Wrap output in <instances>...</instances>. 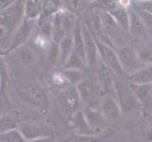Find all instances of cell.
Instances as JSON below:
<instances>
[{
	"label": "cell",
	"instance_id": "cell-1",
	"mask_svg": "<svg viewBox=\"0 0 152 142\" xmlns=\"http://www.w3.org/2000/svg\"><path fill=\"white\" fill-rule=\"evenodd\" d=\"M77 89L84 107L99 108V103L105 94L98 80L84 78L77 83Z\"/></svg>",
	"mask_w": 152,
	"mask_h": 142
},
{
	"label": "cell",
	"instance_id": "cell-2",
	"mask_svg": "<svg viewBox=\"0 0 152 142\" xmlns=\"http://www.w3.org/2000/svg\"><path fill=\"white\" fill-rule=\"evenodd\" d=\"M57 99L61 112L70 118L82 110V101L77 86L69 85L61 89Z\"/></svg>",
	"mask_w": 152,
	"mask_h": 142
},
{
	"label": "cell",
	"instance_id": "cell-3",
	"mask_svg": "<svg viewBox=\"0 0 152 142\" xmlns=\"http://www.w3.org/2000/svg\"><path fill=\"white\" fill-rule=\"evenodd\" d=\"M0 25L3 28L9 29L13 32L18 29L25 19V2L14 1L6 10H1Z\"/></svg>",
	"mask_w": 152,
	"mask_h": 142
},
{
	"label": "cell",
	"instance_id": "cell-4",
	"mask_svg": "<svg viewBox=\"0 0 152 142\" xmlns=\"http://www.w3.org/2000/svg\"><path fill=\"white\" fill-rule=\"evenodd\" d=\"M116 53L122 66V69L125 75L129 76L138 71L145 65L141 61L138 52H136L133 47L130 46H124L121 47H117Z\"/></svg>",
	"mask_w": 152,
	"mask_h": 142
},
{
	"label": "cell",
	"instance_id": "cell-5",
	"mask_svg": "<svg viewBox=\"0 0 152 142\" xmlns=\"http://www.w3.org/2000/svg\"><path fill=\"white\" fill-rule=\"evenodd\" d=\"M115 90H116L117 101L122 109V112L130 113L134 111L138 105H140L130 87L129 82L127 83L120 80H115Z\"/></svg>",
	"mask_w": 152,
	"mask_h": 142
},
{
	"label": "cell",
	"instance_id": "cell-6",
	"mask_svg": "<svg viewBox=\"0 0 152 142\" xmlns=\"http://www.w3.org/2000/svg\"><path fill=\"white\" fill-rule=\"evenodd\" d=\"M37 26V21H33V20H28V19H24L18 29L15 30V32L12 36V42H10V45L8 51L6 52V54L9 53H12L15 50H17L20 47H22L25 46V44L28 41L30 38L31 34H32V31L34 27Z\"/></svg>",
	"mask_w": 152,
	"mask_h": 142
},
{
	"label": "cell",
	"instance_id": "cell-7",
	"mask_svg": "<svg viewBox=\"0 0 152 142\" xmlns=\"http://www.w3.org/2000/svg\"><path fill=\"white\" fill-rule=\"evenodd\" d=\"M96 44H97L98 56L100 57L101 62L106 66H108L113 72H114L115 75H117L119 77L124 76L125 73L122 69L121 65H120V62L116 53V49H114L113 47L105 45L97 40H96Z\"/></svg>",
	"mask_w": 152,
	"mask_h": 142
},
{
	"label": "cell",
	"instance_id": "cell-8",
	"mask_svg": "<svg viewBox=\"0 0 152 142\" xmlns=\"http://www.w3.org/2000/svg\"><path fill=\"white\" fill-rule=\"evenodd\" d=\"M81 30H82V35H83V39H84V44L86 49L87 65L89 66H91L96 64L98 57L96 39L95 37V35H94L91 28L89 27L87 23L81 22Z\"/></svg>",
	"mask_w": 152,
	"mask_h": 142
},
{
	"label": "cell",
	"instance_id": "cell-9",
	"mask_svg": "<svg viewBox=\"0 0 152 142\" xmlns=\"http://www.w3.org/2000/svg\"><path fill=\"white\" fill-rule=\"evenodd\" d=\"M99 109L104 117L113 119L119 118L123 113L117 99L108 94H105L102 97L99 103Z\"/></svg>",
	"mask_w": 152,
	"mask_h": 142
},
{
	"label": "cell",
	"instance_id": "cell-10",
	"mask_svg": "<svg viewBox=\"0 0 152 142\" xmlns=\"http://www.w3.org/2000/svg\"><path fill=\"white\" fill-rule=\"evenodd\" d=\"M28 101L34 106L45 109L48 106V98L45 91L37 85H31L26 90Z\"/></svg>",
	"mask_w": 152,
	"mask_h": 142
},
{
	"label": "cell",
	"instance_id": "cell-11",
	"mask_svg": "<svg viewBox=\"0 0 152 142\" xmlns=\"http://www.w3.org/2000/svg\"><path fill=\"white\" fill-rule=\"evenodd\" d=\"M97 80L104 91V94L112 95V91H113L116 95L115 90V79L112 73V70L108 66L105 65L103 63H100L98 69V78ZM113 96V95H112Z\"/></svg>",
	"mask_w": 152,
	"mask_h": 142
},
{
	"label": "cell",
	"instance_id": "cell-12",
	"mask_svg": "<svg viewBox=\"0 0 152 142\" xmlns=\"http://www.w3.org/2000/svg\"><path fill=\"white\" fill-rule=\"evenodd\" d=\"M83 112L85 114L88 123L90 124L91 128L95 131V133L98 134L99 132H101L105 126V123H106V120H105L100 109L95 107H84Z\"/></svg>",
	"mask_w": 152,
	"mask_h": 142
},
{
	"label": "cell",
	"instance_id": "cell-13",
	"mask_svg": "<svg viewBox=\"0 0 152 142\" xmlns=\"http://www.w3.org/2000/svg\"><path fill=\"white\" fill-rule=\"evenodd\" d=\"M71 122L73 125V128L76 130L77 135H83V136H95L96 134L95 133L90 124L88 123L85 114L83 110L77 112L71 118Z\"/></svg>",
	"mask_w": 152,
	"mask_h": 142
},
{
	"label": "cell",
	"instance_id": "cell-14",
	"mask_svg": "<svg viewBox=\"0 0 152 142\" xmlns=\"http://www.w3.org/2000/svg\"><path fill=\"white\" fill-rule=\"evenodd\" d=\"M99 19H100V22H101L103 29L109 34L111 39L113 41V43L119 37H121V35H122L121 33L125 32V31H123L122 29L119 27L118 24L115 22V20L113 19V17L108 12H105V13H101L100 16H99Z\"/></svg>",
	"mask_w": 152,
	"mask_h": 142
},
{
	"label": "cell",
	"instance_id": "cell-15",
	"mask_svg": "<svg viewBox=\"0 0 152 142\" xmlns=\"http://www.w3.org/2000/svg\"><path fill=\"white\" fill-rule=\"evenodd\" d=\"M107 12L112 15L115 22L118 24V26L122 29L123 31L126 33L129 32L130 28V15L129 10L128 8L124 6V5L118 4L116 8H114L111 10H107Z\"/></svg>",
	"mask_w": 152,
	"mask_h": 142
},
{
	"label": "cell",
	"instance_id": "cell-16",
	"mask_svg": "<svg viewBox=\"0 0 152 142\" xmlns=\"http://www.w3.org/2000/svg\"><path fill=\"white\" fill-rule=\"evenodd\" d=\"M129 15H130V28H129V32L132 35L136 36L137 38L140 39H146L148 35V29L145 27V24L142 17L140 16L139 13L136 10H129Z\"/></svg>",
	"mask_w": 152,
	"mask_h": 142
},
{
	"label": "cell",
	"instance_id": "cell-17",
	"mask_svg": "<svg viewBox=\"0 0 152 142\" xmlns=\"http://www.w3.org/2000/svg\"><path fill=\"white\" fill-rule=\"evenodd\" d=\"M129 83L138 85H152V64L145 65L138 71L128 76Z\"/></svg>",
	"mask_w": 152,
	"mask_h": 142
},
{
	"label": "cell",
	"instance_id": "cell-18",
	"mask_svg": "<svg viewBox=\"0 0 152 142\" xmlns=\"http://www.w3.org/2000/svg\"><path fill=\"white\" fill-rule=\"evenodd\" d=\"M55 15V14H54ZM54 15H44L37 20V26L39 29V34L43 39L48 41L49 43L52 42V34H53V19Z\"/></svg>",
	"mask_w": 152,
	"mask_h": 142
},
{
	"label": "cell",
	"instance_id": "cell-19",
	"mask_svg": "<svg viewBox=\"0 0 152 142\" xmlns=\"http://www.w3.org/2000/svg\"><path fill=\"white\" fill-rule=\"evenodd\" d=\"M130 87L141 106H143L145 109L148 108L152 102V85H138L130 83Z\"/></svg>",
	"mask_w": 152,
	"mask_h": 142
},
{
	"label": "cell",
	"instance_id": "cell-20",
	"mask_svg": "<svg viewBox=\"0 0 152 142\" xmlns=\"http://www.w3.org/2000/svg\"><path fill=\"white\" fill-rule=\"evenodd\" d=\"M60 46V61L58 66L62 67L66 63V61L69 59V57L74 52V38H73V33L66 34L64 38L61 40L59 44Z\"/></svg>",
	"mask_w": 152,
	"mask_h": 142
},
{
	"label": "cell",
	"instance_id": "cell-21",
	"mask_svg": "<svg viewBox=\"0 0 152 142\" xmlns=\"http://www.w3.org/2000/svg\"><path fill=\"white\" fill-rule=\"evenodd\" d=\"M45 1H25V18L28 20L37 21L41 16Z\"/></svg>",
	"mask_w": 152,
	"mask_h": 142
},
{
	"label": "cell",
	"instance_id": "cell-22",
	"mask_svg": "<svg viewBox=\"0 0 152 142\" xmlns=\"http://www.w3.org/2000/svg\"><path fill=\"white\" fill-rule=\"evenodd\" d=\"M73 38H74V52H76V53L80 56L82 60H84L87 64L86 49H85L84 39H83V35H82L80 20V22H78L76 29L74 30V32H73Z\"/></svg>",
	"mask_w": 152,
	"mask_h": 142
},
{
	"label": "cell",
	"instance_id": "cell-23",
	"mask_svg": "<svg viewBox=\"0 0 152 142\" xmlns=\"http://www.w3.org/2000/svg\"><path fill=\"white\" fill-rule=\"evenodd\" d=\"M20 131L28 142L48 136L45 133L43 128L37 124H26L20 128Z\"/></svg>",
	"mask_w": 152,
	"mask_h": 142
},
{
	"label": "cell",
	"instance_id": "cell-24",
	"mask_svg": "<svg viewBox=\"0 0 152 142\" xmlns=\"http://www.w3.org/2000/svg\"><path fill=\"white\" fill-rule=\"evenodd\" d=\"M66 35L64 24H62V10H60L54 15L53 19V34H52V42L59 45L61 40Z\"/></svg>",
	"mask_w": 152,
	"mask_h": 142
},
{
	"label": "cell",
	"instance_id": "cell-25",
	"mask_svg": "<svg viewBox=\"0 0 152 142\" xmlns=\"http://www.w3.org/2000/svg\"><path fill=\"white\" fill-rule=\"evenodd\" d=\"M80 22L77 14L71 10H62V24L66 34L73 33Z\"/></svg>",
	"mask_w": 152,
	"mask_h": 142
},
{
	"label": "cell",
	"instance_id": "cell-26",
	"mask_svg": "<svg viewBox=\"0 0 152 142\" xmlns=\"http://www.w3.org/2000/svg\"><path fill=\"white\" fill-rule=\"evenodd\" d=\"M86 66H88L86 62L82 60L76 52H73L72 55L69 57V59L66 61L64 65L62 66V69H74L82 71L83 69H85Z\"/></svg>",
	"mask_w": 152,
	"mask_h": 142
},
{
	"label": "cell",
	"instance_id": "cell-27",
	"mask_svg": "<svg viewBox=\"0 0 152 142\" xmlns=\"http://www.w3.org/2000/svg\"><path fill=\"white\" fill-rule=\"evenodd\" d=\"M12 54H15L16 60L24 65L30 64V63H32L35 60L34 52L30 50V49H28V47L22 46L17 50H15L14 52H12Z\"/></svg>",
	"mask_w": 152,
	"mask_h": 142
},
{
	"label": "cell",
	"instance_id": "cell-28",
	"mask_svg": "<svg viewBox=\"0 0 152 142\" xmlns=\"http://www.w3.org/2000/svg\"><path fill=\"white\" fill-rule=\"evenodd\" d=\"M0 141L1 142H28L24 138L23 134L21 133L19 128L2 133L0 135Z\"/></svg>",
	"mask_w": 152,
	"mask_h": 142
},
{
	"label": "cell",
	"instance_id": "cell-29",
	"mask_svg": "<svg viewBox=\"0 0 152 142\" xmlns=\"http://www.w3.org/2000/svg\"><path fill=\"white\" fill-rule=\"evenodd\" d=\"M14 129H18L17 120L10 114L2 115L1 119H0V132L1 134Z\"/></svg>",
	"mask_w": 152,
	"mask_h": 142
},
{
	"label": "cell",
	"instance_id": "cell-30",
	"mask_svg": "<svg viewBox=\"0 0 152 142\" xmlns=\"http://www.w3.org/2000/svg\"><path fill=\"white\" fill-rule=\"evenodd\" d=\"M62 75L64 76L66 81L68 82L70 85L77 86V83L81 80H83L82 77V71L80 70H74V69H64L62 70Z\"/></svg>",
	"mask_w": 152,
	"mask_h": 142
},
{
	"label": "cell",
	"instance_id": "cell-31",
	"mask_svg": "<svg viewBox=\"0 0 152 142\" xmlns=\"http://www.w3.org/2000/svg\"><path fill=\"white\" fill-rule=\"evenodd\" d=\"M60 46L54 43V42H51L48 46V60L52 63V64H55L58 65L60 61Z\"/></svg>",
	"mask_w": 152,
	"mask_h": 142
},
{
	"label": "cell",
	"instance_id": "cell-32",
	"mask_svg": "<svg viewBox=\"0 0 152 142\" xmlns=\"http://www.w3.org/2000/svg\"><path fill=\"white\" fill-rule=\"evenodd\" d=\"M138 7H139L138 10H143V12L152 14V1L141 2V3H139Z\"/></svg>",
	"mask_w": 152,
	"mask_h": 142
},
{
	"label": "cell",
	"instance_id": "cell-33",
	"mask_svg": "<svg viewBox=\"0 0 152 142\" xmlns=\"http://www.w3.org/2000/svg\"><path fill=\"white\" fill-rule=\"evenodd\" d=\"M74 142H96V139L94 136H83L77 135V138L75 139Z\"/></svg>",
	"mask_w": 152,
	"mask_h": 142
},
{
	"label": "cell",
	"instance_id": "cell-34",
	"mask_svg": "<svg viewBox=\"0 0 152 142\" xmlns=\"http://www.w3.org/2000/svg\"><path fill=\"white\" fill-rule=\"evenodd\" d=\"M13 0H7V1H1V10H6L7 8H9L10 5L13 4Z\"/></svg>",
	"mask_w": 152,
	"mask_h": 142
},
{
	"label": "cell",
	"instance_id": "cell-35",
	"mask_svg": "<svg viewBox=\"0 0 152 142\" xmlns=\"http://www.w3.org/2000/svg\"><path fill=\"white\" fill-rule=\"evenodd\" d=\"M29 142H55V140L50 138V136H45V138H39L37 140H33V141H29Z\"/></svg>",
	"mask_w": 152,
	"mask_h": 142
},
{
	"label": "cell",
	"instance_id": "cell-36",
	"mask_svg": "<svg viewBox=\"0 0 152 142\" xmlns=\"http://www.w3.org/2000/svg\"><path fill=\"white\" fill-rule=\"evenodd\" d=\"M145 110H148V111H149V112H150V113L152 114V102H151V103L149 104V106H148V108H146Z\"/></svg>",
	"mask_w": 152,
	"mask_h": 142
}]
</instances>
